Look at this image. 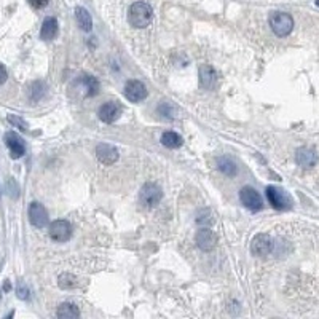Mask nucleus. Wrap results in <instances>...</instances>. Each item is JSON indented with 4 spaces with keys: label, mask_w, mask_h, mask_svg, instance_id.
I'll list each match as a JSON object with an SVG mask.
<instances>
[{
    "label": "nucleus",
    "mask_w": 319,
    "mask_h": 319,
    "mask_svg": "<svg viewBox=\"0 0 319 319\" xmlns=\"http://www.w3.org/2000/svg\"><path fill=\"white\" fill-rule=\"evenodd\" d=\"M153 18V10L152 6L145 2H136L130 6L128 11V19H130L131 26L137 27V29H144L152 23Z\"/></svg>",
    "instance_id": "obj_1"
},
{
    "label": "nucleus",
    "mask_w": 319,
    "mask_h": 319,
    "mask_svg": "<svg viewBox=\"0 0 319 319\" xmlns=\"http://www.w3.org/2000/svg\"><path fill=\"white\" fill-rule=\"evenodd\" d=\"M270 27L278 37H287L294 29V19L289 13L284 11H274L270 15Z\"/></svg>",
    "instance_id": "obj_2"
},
{
    "label": "nucleus",
    "mask_w": 319,
    "mask_h": 319,
    "mask_svg": "<svg viewBox=\"0 0 319 319\" xmlns=\"http://www.w3.org/2000/svg\"><path fill=\"white\" fill-rule=\"evenodd\" d=\"M267 198L274 209L284 211V209H289L290 206H292V200H290V196L279 187H273V185L267 187Z\"/></svg>",
    "instance_id": "obj_3"
},
{
    "label": "nucleus",
    "mask_w": 319,
    "mask_h": 319,
    "mask_svg": "<svg viewBox=\"0 0 319 319\" xmlns=\"http://www.w3.org/2000/svg\"><path fill=\"white\" fill-rule=\"evenodd\" d=\"M163 191L157 183H145L139 191V201L147 208H153L161 201Z\"/></svg>",
    "instance_id": "obj_4"
},
{
    "label": "nucleus",
    "mask_w": 319,
    "mask_h": 319,
    "mask_svg": "<svg viewBox=\"0 0 319 319\" xmlns=\"http://www.w3.org/2000/svg\"><path fill=\"white\" fill-rule=\"evenodd\" d=\"M239 200L244 204V208L251 209V211H260L264 206V201H262V196L259 195V191L252 188V187H243L239 191Z\"/></svg>",
    "instance_id": "obj_5"
},
{
    "label": "nucleus",
    "mask_w": 319,
    "mask_h": 319,
    "mask_svg": "<svg viewBox=\"0 0 319 319\" xmlns=\"http://www.w3.org/2000/svg\"><path fill=\"white\" fill-rule=\"evenodd\" d=\"M49 236L58 243H66L72 236V225L67 221H54L49 225Z\"/></svg>",
    "instance_id": "obj_6"
},
{
    "label": "nucleus",
    "mask_w": 319,
    "mask_h": 319,
    "mask_svg": "<svg viewBox=\"0 0 319 319\" xmlns=\"http://www.w3.org/2000/svg\"><path fill=\"white\" fill-rule=\"evenodd\" d=\"M195 241H196V246L200 247L201 251L209 252L214 249L217 244V235L212 230H209V227H203V228L198 230V233L195 235Z\"/></svg>",
    "instance_id": "obj_7"
},
{
    "label": "nucleus",
    "mask_w": 319,
    "mask_h": 319,
    "mask_svg": "<svg viewBox=\"0 0 319 319\" xmlns=\"http://www.w3.org/2000/svg\"><path fill=\"white\" fill-rule=\"evenodd\" d=\"M273 251V239L265 235V233H260V235L254 236L252 243H251V252L257 257H265Z\"/></svg>",
    "instance_id": "obj_8"
},
{
    "label": "nucleus",
    "mask_w": 319,
    "mask_h": 319,
    "mask_svg": "<svg viewBox=\"0 0 319 319\" xmlns=\"http://www.w3.org/2000/svg\"><path fill=\"white\" fill-rule=\"evenodd\" d=\"M122 112H123V107L120 105V102L117 101H109V102H105L101 105V109H99L97 112V115L99 118L102 120L104 123H113V122H117L118 117L122 115Z\"/></svg>",
    "instance_id": "obj_9"
},
{
    "label": "nucleus",
    "mask_w": 319,
    "mask_h": 319,
    "mask_svg": "<svg viewBox=\"0 0 319 319\" xmlns=\"http://www.w3.org/2000/svg\"><path fill=\"white\" fill-rule=\"evenodd\" d=\"M147 88L142 82L139 80H130L125 87V96L131 102H140L147 97Z\"/></svg>",
    "instance_id": "obj_10"
},
{
    "label": "nucleus",
    "mask_w": 319,
    "mask_h": 319,
    "mask_svg": "<svg viewBox=\"0 0 319 319\" xmlns=\"http://www.w3.org/2000/svg\"><path fill=\"white\" fill-rule=\"evenodd\" d=\"M29 221L34 227L37 228H45L48 224V212L45 209L44 204H40L37 201L31 203L29 206Z\"/></svg>",
    "instance_id": "obj_11"
},
{
    "label": "nucleus",
    "mask_w": 319,
    "mask_h": 319,
    "mask_svg": "<svg viewBox=\"0 0 319 319\" xmlns=\"http://www.w3.org/2000/svg\"><path fill=\"white\" fill-rule=\"evenodd\" d=\"M5 144L6 147L10 148V153H11V158H21L23 155L26 153V147H24V142L23 139H21L16 133H6L5 134Z\"/></svg>",
    "instance_id": "obj_12"
},
{
    "label": "nucleus",
    "mask_w": 319,
    "mask_h": 319,
    "mask_svg": "<svg viewBox=\"0 0 319 319\" xmlns=\"http://www.w3.org/2000/svg\"><path fill=\"white\" fill-rule=\"evenodd\" d=\"M96 158L102 165H113L118 160V150L110 144H97L96 147Z\"/></svg>",
    "instance_id": "obj_13"
},
{
    "label": "nucleus",
    "mask_w": 319,
    "mask_h": 319,
    "mask_svg": "<svg viewBox=\"0 0 319 319\" xmlns=\"http://www.w3.org/2000/svg\"><path fill=\"white\" fill-rule=\"evenodd\" d=\"M295 160L302 168H313L316 165V161H318V153L313 150V148L302 147V148L297 150Z\"/></svg>",
    "instance_id": "obj_14"
},
{
    "label": "nucleus",
    "mask_w": 319,
    "mask_h": 319,
    "mask_svg": "<svg viewBox=\"0 0 319 319\" xmlns=\"http://www.w3.org/2000/svg\"><path fill=\"white\" fill-rule=\"evenodd\" d=\"M217 74L211 66H201L200 67V85L204 90H212L216 87Z\"/></svg>",
    "instance_id": "obj_15"
},
{
    "label": "nucleus",
    "mask_w": 319,
    "mask_h": 319,
    "mask_svg": "<svg viewBox=\"0 0 319 319\" xmlns=\"http://www.w3.org/2000/svg\"><path fill=\"white\" fill-rule=\"evenodd\" d=\"M75 19L79 23L80 29H83L85 32H90L93 29V19H91L88 10H85L83 6H77L75 8Z\"/></svg>",
    "instance_id": "obj_16"
},
{
    "label": "nucleus",
    "mask_w": 319,
    "mask_h": 319,
    "mask_svg": "<svg viewBox=\"0 0 319 319\" xmlns=\"http://www.w3.org/2000/svg\"><path fill=\"white\" fill-rule=\"evenodd\" d=\"M56 34H58V21H56V18H46L40 31L42 40H53Z\"/></svg>",
    "instance_id": "obj_17"
},
{
    "label": "nucleus",
    "mask_w": 319,
    "mask_h": 319,
    "mask_svg": "<svg viewBox=\"0 0 319 319\" xmlns=\"http://www.w3.org/2000/svg\"><path fill=\"white\" fill-rule=\"evenodd\" d=\"M80 83H82V88H83V93L85 96H94L97 91H99V83L94 79L93 75H82L80 77Z\"/></svg>",
    "instance_id": "obj_18"
},
{
    "label": "nucleus",
    "mask_w": 319,
    "mask_h": 319,
    "mask_svg": "<svg viewBox=\"0 0 319 319\" xmlns=\"http://www.w3.org/2000/svg\"><path fill=\"white\" fill-rule=\"evenodd\" d=\"M161 144L168 148H177L183 144V140H182L181 134H177L174 131H166V133H163V136H161Z\"/></svg>",
    "instance_id": "obj_19"
},
{
    "label": "nucleus",
    "mask_w": 319,
    "mask_h": 319,
    "mask_svg": "<svg viewBox=\"0 0 319 319\" xmlns=\"http://www.w3.org/2000/svg\"><path fill=\"white\" fill-rule=\"evenodd\" d=\"M56 315H58V318H64V319H75L80 316V310L74 303H62L58 308V311H56Z\"/></svg>",
    "instance_id": "obj_20"
},
{
    "label": "nucleus",
    "mask_w": 319,
    "mask_h": 319,
    "mask_svg": "<svg viewBox=\"0 0 319 319\" xmlns=\"http://www.w3.org/2000/svg\"><path fill=\"white\" fill-rule=\"evenodd\" d=\"M217 165H219V169H221V171H222L225 176H228V177L236 176V163L233 161L231 158H228V157L219 158Z\"/></svg>",
    "instance_id": "obj_21"
},
{
    "label": "nucleus",
    "mask_w": 319,
    "mask_h": 319,
    "mask_svg": "<svg viewBox=\"0 0 319 319\" xmlns=\"http://www.w3.org/2000/svg\"><path fill=\"white\" fill-rule=\"evenodd\" d=\"M196 224L201 227H211L214 224V216H212V211L204 208L196 214Z\"/></svg>",
    "instance_id": "obj_22"
},
{
    "label": "nucleus",
    "mask_w": 319,
    "mask_h": 319,
    "mask_svg": "<svg viewBox=\"0 0 319 319\" xmlns=\"http://www.w3.org/2000/svg\"><path fill=\"white\" fill-rule=\"evenodd\" d=\"M44 94H45V85L42 82H35L32 85V91H31L32 101H39V99H42V96H44Z\"/></svg>",
    "instance_id": "obj_23"
},
{
    "label": "nucleus",
    "mask_w": 319,
    "mask_h": 319,
    "mask_svg": "<svg viewBox=\"0 0 319 319\" xmlns=\"http://www.w3.org/2000/svg\"><path fill=\"white\" fill-rule=\"evenodd\" d=\"M75 284H77V282H75V276L67 274V273L59 276V286L62 289H70V287H74Z\"/></svg>",
    "instance_id": "obj_24"
},
{
    "label": "nucleus",
    "mask_w": 319,
    "mask_h": 319,
    "mask_svg": "<svg viewBox=\"0 0 319 319\" xmlns=\"http://www.w3.org/2000/svg\"><path fill=\"white\" fill-rule=\"evenodd\" d=\"M18 297L19 299H23V300H26L27 297H29V289H27V286L24 284V282H19V286H18Z\"/></svg>",
    "instance_id": "obj_25"
},
{
    "label": "nucleus",
    "mask_w": 319,
    "mask_h": 319,
    "mask_svg": "<svg viewBox=\"0 0 319 319\" xmlns=\"http://www.w3.org/2000/svg\"><path fill=\"white\" fill-rule=\"evenodd\" d=\"M8 122H10L11 125H16V126H19L23 131H27V125H26V122H23V120H21V118L10 115V117H8Z\"/></svg>",
    "instance_id": "obj_26"
},
{
    "label": "nucleus",
    "mask_w": 319,
    "mask_h": 319,
    "mask_svg": "<svg viewBox=\"0 0 319 319\" xmlns=\"http://www.w3.org/2000/svg\"><path fill=\"white\" fill-rule=\"evenodd\" d=\"M49 2V0H29V3L34 8H44V6Z\"/></svg>",
    "instance_id": "obj_27"
},
{
    "label": "nucleus",
    "mask_w": 319,
    "mask_h": 319,
    "mask_svg": "<svg viewBox=\"0 0 319 319\" xmlns=\"http://www.w3.org/2000/svg\"><path fill=\"white\" fill-rule=\"evenodd\" d=\"M6 79H8V72H6V69L0 64V85H3L6 82Z\"/></svg>",
    "instance_id": "obj_28"
},
{
    "label": "nucleus",
    "mask_w": 319,
    "mask_h": 319,
    "mask_svg": "<svg viewBox=\"0 0 319 319\" xmlns=\"http://www.w3.org/2000/svg\"><path fill=\"white\" fill-rule=\"evenodd\" d=\"M10 287H11V286H10V282L6 281V282H5V290H10Z\"/></svg>",
    "instance_id": "obj_29"
},
{
    "label": "nucleus",
    "mask_w": 319,
    "mask_h": 319,
    "mask_svg": "<svg viewBox=\"0 0 319 319\" xmlns=\"http://www.w3.org/2000/svg\"><path fill=\"white\" fill-rule=\"evenodd\" d=\"M0 299H2V289H0Z\"/></svg>",
    "instance_id": "obj_30"
},
{
    "label": "nucleus",
    "mask_w": 319,
    "mask_h": 319,
    "mask_svg": "<svg viewBox=\"0 0 319 319\" xmlns=\"http://www.w3.org/2000/svg\"><path fill=\"white\" fill-rule=\"evenodd\" d=\"M316 5H318V6H319V0H316Z\"/></svg>",
    "instance_id": "obj_31"
}]
</instances>
